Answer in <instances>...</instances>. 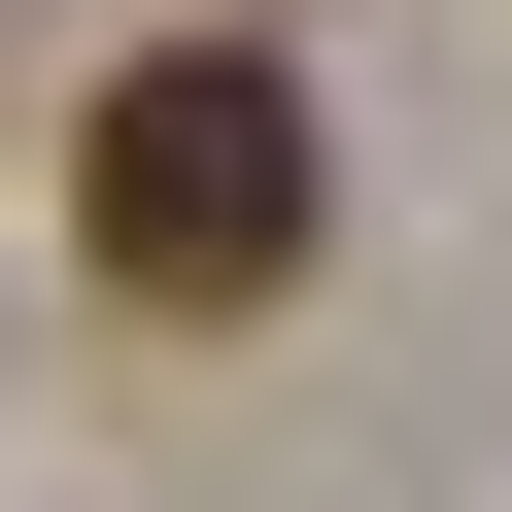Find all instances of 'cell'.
Wrapping results in <instances>:
<instances>
[{"label": "cell", "instance_id": "cell-1", "mask_svg": "<svg viewBox=\"0 0 512 512\" xmlns=\"http://www.w3.org/2000/svg\"><path fill=\"white\" fill-rule=\"evenodd\" d=\"M308 239H342V137H308L274 35H171V69L69 103V274H103V308H274Z\"/></svg>", "mask_w": 512, "mask_h": 512}]
</instances>
